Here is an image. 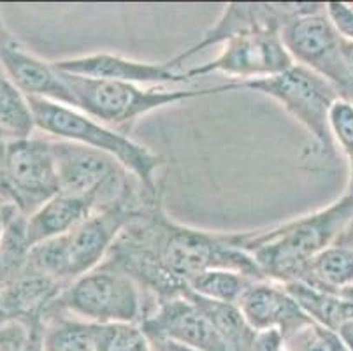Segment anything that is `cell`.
I'll list each match as a JSON object with an SVG mask.
<instances>
[{"label": "cell", "instance_id": "6da1fadb", "mask_svg": "<svg viewBox=\"0 0 353 351\" xmlns=\"http://www.w3.org/2000/svg\"><path fill=\"white\" fill-rule=\"evenodd\" d=\"M352 214L353 197L345 193L327 208L274 228L237 232V241L265 279L287 285L297 281L304 267L336 243Z\"/></svg>", "mask_w": 353, "mask_h": 351}, {"label": "cell", "instance_id": "7a4b0ae2", "mask_svg": "<svg viewBox=\"0 0 353 351\" xmlns=\"http://www.w3.org/2000/svg\"><path fill=\"white\" fill-rule=\"evenodd\" d=\"M27 102L35 130L113 157L148 192L157 195L155 174L162 160L153 151L76 108L35 97H27Z\"/></svg>", "mask_w": 353, "mask_h": 351}, {"label": "cell", "instance_id": "3957f363", "mask_svg": "<svg viewBox=\"0 0 353 351\" xmlns=\"http://www.w3.org/2000/svg\"><path fill=\"white\" fill-rule=\"evenodd\" d=\"M143 209L117 205L94 212L65 236L32 248L27 269L67 286L108 259L121 230Z\"/></svg>", "mask_w": 353, "mask_h": 351}, {"label": "cell", "instance_id": "277c9868", "mask_svg": "<svg viewBox=\"0 0 353 351\" xmlns=\"http://www.w3.org/2000/svg\"><path fill=\"white\" fill-rule=\"evenodd\" d=\"M60 313L97 325H141L150 313V305L136 279L118 267L102 262L97 269L69 283L43 320Z\"/></svg>", "mask_w": 353, "mask_h": 351}, {"label": "cell", "instance_id": "5b68a950", "mask_svg": "<svg viewBox=\"0 0 353 351\" xmlns=\"http://www.w3.org/2000/svg\"><path fill=\"white\" fill-rule=\"evenodd\" d=\"M62 76L72 92L76 109L111 128L130 127L139 118L165 106L230 92L229 83L204 90H165L143 88L132 83L90 79V77L70 76V74H62Z\"/></svg>", "mask_w": 353, "mask_h": 351}, {"label": "cell", "instance_id": "8992f818", "mask_svg": "<svg viewBox=\"0 0 353 351\" xmlns=\"http://www.w3.org/2000/svg\"><path fill=\"white\" fill-rule=\"evenodd\" d=\"M229 88L230 92L248 88L280 102L285 111L294 116L313 137L314 153L323 159H332L336 154L329 132V111L341 95L320 74L294 63L278 76L243 83L232 81L229 83Z\"/></svg>", "mask_w": 353, "mask_h": 351}, {"label": "cell", "instance_id": "52a82bcc", "mask_svg": "<svg viewBox=\"0 0 353 351\" xmlns=\"http://www.w3.org/2000/svg\"><path fill=\"white\" fill-rule=\"evenodd\" d=\"M51 146L62 193L88 199L97 211L117 205L144 208L134 190L136 178L113 157L67 141L54 139Z\"/></svg>", "mask_w": 353, "mask_h": 351}, {"label": "cell", "instance_id": "ba28073f", "mask_svg": "<svg viewBox=\"0 0 353 351\" xmlns=\"http://www.w3.org/2000/svg\"><path fill=\"white\" fill-rule=\"evenodd\" d=\"M281 41L297 66L325 77L343 99L353 101L352 85L341 58V37L334 30L325 4H306L280 32Z\"/></svg>", "mask_w": 353, "mask_h": 351}, {"label": "cell", "instance_id": "9c48e42d", "mask_svg": "<svg viewBox=\"0 0 353 351\" xmlns=\"http://www.w3.org/2000/svg\"><path fill=\"white\" fill-rule=\"evenodd\" d=\"M4 178L12 202L25 217L60 193L51 141L32 135L9 139L4 146Z\"/></svg>", "mask_w": 353, "mask_h": 351}, {"label": "cell", "instance_id": "30bf717a", "mask_svg": "<svg viewBox=\"0 0 353 351\" xmlns=\"http://www.w3.org/2000/svg\"><path fill=\"white\" fill-rule=\"evenodd\" d=\"M292 66L294 60L281 41L280 32H256L223 43L216 58L187 70V76L194 79L220 72L239 77V83H243L278 76Z\"/></svg>", "mask_w": 353, "mask_h": 351}, {"label": "cell", "instance_id": "8fae6325", "mask_svg": "<svg viewBox=\"0 0 353 351\" xmlns=\"http://www.w3.org/2000/svg\"><path fill=\"white\" fill-rule=\"evenodd\" d=\"M306 4H229L225 6L216 23L202 35L194 46L165 62L172 70H178L183 63L201 51L239 35L256 34V32H281L288 19L301 12Z\"/></svg>", "mask_w": 353, "mask_h": 351}, {"label": "cell", "instance_id": "7c38bea8", "mask_svg": "<svg viewBox=\"0 0 353 351\" xmlns=\"http://www.w3.org/2000/svg\"><path fill=\"white\" fill-rule=\"evenodd\" d=\"M150 339H169L197 351H229L225 343L202 313V309L187 295L167 299L157 304L141 323Z\"/></svg>", "mask_w": 353, "mask_h": 351}, {"label": "cell", "instance_id": "4fadbf2b", "mask_svg": "<svg viewBox=\"0 0 353 351\" xmlns=\"http://www.w3.org/2000/svg\"><path fill=\"white\" fill-rule=\"evenodd\" d=\"M0 63L16 88L25 97L48 99L76 108L72 92L67 86L62 74L53 67V62H46L25 50L6 30L2 21H0Z\"/></svg>", "mask_w": 353, "mask_h": 351}, {"label": "cell", "instance_id": "5bb4252c", "mask_svg": "<svg viewBox=\"0 0 353 351\" xmlns=\"http://www.w3.org/2000/svg\"><path fill=\"white\" fill-rule=\"evenodd\" d=\"M53 67L60 74L104 79V81L132 83V85H163V83H190L187 72H178L163 63L139 62L113 53H92L83 57L54 60Z\"/></svg>", "mask_w": 353, "mask_h": 351}, {"label": "cell", "instance_id": "9a60e30c", "mask_svg": "<svg viewBox=\"0 0 353 351\" xmlns=\"http://www.w3.org/2000/svg\"><path fill=\"white\" fill-rule=\"evenodd\" d=\"M239 308L256 332L278 330L283 339L313 321L285 285L271 279H256L239 301Z\"/></svg>", "mask_w": 353, "mask_h": 351}, {"label": "cell", "instance_id": "2e32d148", "mask_svg": "<svg viewBox=\"0 0 353 351\" xmlns=\"http://www.w3.org/2000/svg\"><path fill=\"white\" fill-rule=\"evenodd\" d=\"M97 208L88 199L57 193L27 217V241L30 250L46 241L62 237L88 220Z\"/></svg>", "mask_w": 353, "mask_h": 351}, {"label": "cell", "instance_id": "e0dca14e", "mask_svg": "<svg viewBox=\"0 0 353 351\" xmlns=\"http://www.w3.org/2000/svg\"><path fill=\"white\" fill-rule=\"evenodd\" d=\"M297 281L330 294L353 286V248L336 243L327 246L304 267Z\"/></svg>", "mask_w": 353, "mask_h": 351}, {"label": "cell", "instance_id": "ac0fdd59", "mask_svg": "<svg viewBox=\"0 0 353 351\" xmlns=\"http://www.w3.org/2000/svg\"><path fill=\"white\" fill-rule=\"evenodd\" d=\"M187 295L202 309L229 351H252L256 330L248 323L239 304L208 301L192 294L190 290H187Z\"/></svg>", "mask_w": 353, "mask_h": 351}, {"label": "cell", "instance_id": "d6986e66", "mask_svg": "<svg viewBox=\"0 0 353 351\" xmlns=\"http://www.w3.org/2000/svg\"><path fill=\"white\" fill-rule=\"evenodd\" d=\"M285 288L314 323L332 332H338L343 323L353 320V302L346 301L341 295L313 288L301 281L287 283Z\"/></svg>", "mask_w": 353, "mask_h": 351}, {"label": "cell", "instance_id": "ffe728a7", "mask_svg": "<svg viewBox=\"0 0 353 351\" xmlns=\"http://www.w3.org/2000/svg\"><path fill=\"white\" fill-rule=\"evenodd\" d=\"M46 351H99V325L70 314H51L44 318Z\"/></svg>", "mask_w": 353, "mask_h": 351}, {"label": "cell", "instance_id": "44dd1931", "mask_svg": "<svg viewBox=\"0 0 353 351\" xmlns=\"http://www.w3.org/2000/svg\"><path fill=\"white\" fill-rule=\"evenodd\" d=\"M34 130L27 97L16 88L0 63V134L9 141L28 137Z\"/></svg>", "mask_w": 353, "mask_h": 351}, {"label": "cell", "instance_id": "7402d4cb", "mask_svg": "<svg viewBox=\"0 0 353 351\" xmlns=\"http://www.w3.org/2000/svg\"><path fill=\"white\" fill-rule=\"evenodd\" d=\"M256 279L230 269H211L195 276L188 283V290L192 294L202 299L214 302H229V304H239L246 290L255 283Z\"/></svg>", "mask_w": 353, "mask_h": 351}, {"label": "cell", "instance_id": "603a6c76", "mask_svg": "<svg viewBox=\"0 0 353 351\" xmlns=\"http://www.w3.org/2000/svg\"><path fill=\"white\" fill-rule=\"evenodd\" d=\"M99 351H152V343L141 325H99Z\"/></svg>", "mask_w": 353, "mask_h": 351}, {"label": "cell", "instance_id": "cb8c5ba5", "mask_svg": "<svg viewBox=\"0 0 353 351\" xmlns=\"http://www.w3.org/2000/svg\"><path fill=\"white\" fill-rule=\"evenodd\" d=\"M285 348L287 351H348L338 334L314 321L285 337Z\"/></svg>", "mask_w": 353, "mask_h": 351}, {"label": "cell", "instance_id": "d4e9b609", "mask_svg": "<svg viewBox=\"0 0 353 351\" xmlns=\"http://www.w3.org/2000/svg\"><path fill=\"white\" fill-rule=\"evenodd\" d=\"M329 132L334 146H338L346 159L353 160V101L339 97L330 106Z\"/></svg>", "mask_w": 353, "mask_h": 351}, {"label": "cell", "instance_id": "484cf974", "mask_svg": "<svg viewBox=\"0 0 353 351\" xmlns=\"http://www.w3.org/2000/svg\"><path fill=\"white\" fill-rule=\"evenodd\" d=\"M32 323L34 318H9L0 323V351H23L30 339Z\"/></svg>", "mask_w": 353, "mask_h": 351}, {"label": "cell", "instance_id": "4316f807", "mask_svg": "<svg viewBox=\"0 0 353 351\" xmlns=\"http://www.w3.org/2000/svg\"><path fill=\"white\" fill-rule=\"evenodd\" d=\"M325 12L343 41L353 43V8L345 2H327Z\"/></svg>", "mask_w": 353, "mask_h": 351}, {"label": "cell", "instance_id": "83f0119b", "mask_svg": "<svg viewBox=\"0 0 353 351\" xmlns=\"http://www.w3.org/2000/svg\"><path fill=\"white\" fill-rule=\"evenodd\" d=\"M23 351H46L44 350V323L43 318H34L30 339L25 344Z\"/></svg>", "mask_w": 353, "mask_h": 351}, {"label": "cell", "instance_id": "f1b7e54d", "mask_svg": "<svg viewBox=\"0 0 353 351\" xmlns=\"http://www.w3.org/2000/svg\"><path fill=\"white\" fill-rule=\"evenodd\" d=\"M341 58H343V66H345L346 74H348L350 85H352V95H353V43H350V41H343V39H341Z\"/></svg>", "mask_w": 353, "mask_h": 351}, {"label": "cell", "instance_id": "f546056e", "mask_svg": "<svg viewBox=\"0 0 353 351\" xmlns=\"http://www.w3.org/2000/svg\"><path fill=\"white\" fill-rule=\"evenodd\" d=\"M150 343H152V351H197L169 339H150Z\"/></svg>", "mask_w": 353, "mask_h": 351}, {"label": "cell", "instance_id": "4dcf8cb0", "mask_svg": "<svg viewBox=\"0 0 353 351\" xmlns=\"http://www.w3.org/2000/svg\"><path fill=\"white\" fill-rule=\"evenodd\" d=\"M336 334H338L339 339L343 341V344H345L346 350L353 351V320L343 323Z\"/></svg>", "mask_w": 353, "mask_h": 351}, {"label": "cell", "instance_id": "1f68e13d", "mask_svg": "<svg viewBox=\"0 0 353 351\" xmlns=\"http://www.w3.org/2000/svg\"><path fill=\"white\" fill-rule=\"evenodd\" d=\"M336 244H343V246L353 248V214L352 218H350L348 223L345 225L341 234H339L338 239H336Z\"/></svg>", "mask_w": 353, "mask_h": 351}, {"label": "cell", "instance_id": "d6a6232c", "mask_svg": "<svg viewBox=\"0 0 353 351\" xmlns=\"http://www.w3.org/2000/svg\"><path fill=\"white\" fill-rule=\"evenodd\" d=\"M350 167H352V169H350V183H348V190H346V193L353 197V160H350Z\"/></svg>", "mask_w": 353, "mask_h": 351}, {"label": "cell", "instance_id": "836d02e7", "mask_svg": "<svg viewBox=\"0 0 353 351\" xmlns=\"http://www.w3.org/2000/svg\"><path fill=\"white\" fill-rule=\"evenodd\" d=\"M9 318H11V317H9V314H6L4 311H2V309H0V323H4V321H6V320H9Z\"/></svg>", "mask_w": 353, "mask_h": 351}]
</instances>
